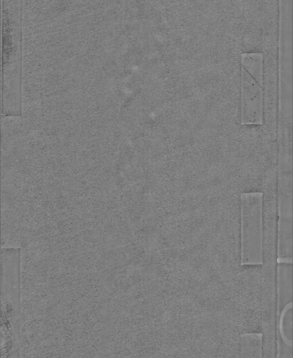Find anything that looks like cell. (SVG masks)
I'll return each mask as SVG.
<instances>
[{
  "label": "cell",
  "mask_w": 293,
  "mask_h": 358,
  "mask_svg": "<svg viewBox=\"0 0 293 358\" xmlns=\"http://www.w3.org/2000/svg\"><path fill=\"white\" fill-rule=\"evenodd\" d=\"M262 86L242 67L241 122L244 124H262Z\"/></svg>",
  "instance_id": "3957f363"
},
{
  "label": "cell",
  "mask_w": 293,
  "mask_h": 358,
  "mask_svg": "<svg viewBox=\"0 0 293 358\" xmlns=\"http://www.w3.org/2000/svg\"><path fill=\"white\" fill-rule=\"evenodd\" d=\"M292 283V262L278 260L276 273V288L280 302L291 299Z\"/></svg>",
  "instance_id": "277c9868"
},
{
  "label": "cell",
  "mask_w": 293,
  "mask_h": 358,
  "mask_svg": "<svg viewBox=\"0 0 293 358\" xmlns=\"http://www.w3.org/2000/svg\"><path fill=\"white\" fill-rule=\"evenodd\" d=\"M241 257L242 265L262 264V193H242Z\"/></svg>",
  "instance_id": "7a4b0ae2"
},
{
  "label": "cell",
  "mask_w": 293,
  "mask_h": 358,
  "mask_svg": "<svg viewBox=\"0 0 293 358\" xmlns=\"http://www.w3.org/2000/svg\"><path fill=\"white\" fill-rule=\"evenodd\" d=\"M242 67L263 86V57L260 53H246L242 55Z\"/></svg>",
  "instance_id": "5b68a950"
},
{
  "label": "cell",
  "mask_w": 293,
  "mask_h": 358,
  "mask_svg": "<svg viewBox=\"0 0 293 358\" xmlns=\"http://www.w3.org/2000/svg\"><path fill=\"white\" fill-rule=\"evenodd\" d=\"M20 273L1 274V358H20Z\"/></svg>",
  "instance_id": "6da1fadb"
}]
</instances>
